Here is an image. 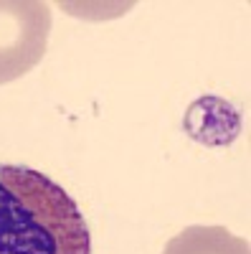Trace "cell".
Returning a JSON list of instances; mask_svg holds the SVG:
<instances>
[{
  "label": "cell",
  "instance_id": "obj_1",
  "mask_svg": "<svg viewBox=\"0 0 251 254\" xmlns=\"http://www.w3.org/2000/svg\"><path fill=\"white\" fill-rule=\"evenodd\" d=\"M0 254H92L79 203L46 173L0 165Z\"/></svg>",
  "mask_w": 251,
  "mask_h": 254
},
{
  "label": "cell",
  "instance_id": "obj_2",
  "mask_svg": "<svg viewBox=\"0 0 251 254\" xmlns=\"http://www.w3.org/2000/svg\"><path fill=\"white\" fill-rule=\"evenodd\" d=\"M51 8L41 0H0V84L33 71L46 56Z\"/></svg>",
  "mask_w": 251,
  "mask_h": 254
},
{
  "label": "cell",
  "instance_id": "obj_3",
  "mask_svg": "<svg viewBox=\"0 0 251 254\" xmlns=\"http://www.w3.org/2000/svg\"><path fill=\"white\" fill-rule=\"evenodd\" d=\"M162 254H251V249L223 226H188L165 244Z\"/></svg>",
  "mask_w": 251,
  "mask_h": 254
}]
</instances>
